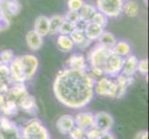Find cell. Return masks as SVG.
Returning a JSON list of instances; mask_svg holds the SVG:
<instances>
[{
	"mask_svg": "<svg viewBox=\"0 0 149 139\" xmlns=\"http://www.w3.org/2000/svg\"><path fill=\"white\" fill-rule=\"evenodd\" d=\"M95 80L87 71L64 69L56 75L53 92L61 104L70 109L86 107L95 96Z\"/></svg>",
	"mask_w": 149,
	"mask_h": 139,
	"instance_id": "1",
	"label": "cell"
},
{
	"mask_svg": "<svg viewBox=\"0 0 149 139\" xmlns=\"http://www.w3.org/2000/svg\"><path fill=\"white\" fill-rule=\"evenodd\" d=\"M22 139H50L48 130L36 118L30 120L20 130Z\"/></svg>",
	"mask_w": 149,
	"mask_h": 139,
	"instance_id": "2",
	"label": "cell"
},
{
	"mask_svg": "<svg viewBox=\"0 0 149 139\" xmlns=\"http://www.w3.org/2000/svg\"><path fill=\"white\" fill-rule=\"evenodd\" d=\"M118 92V86L115 80L107 76H102L95 81V93L99 96L116 98Z\"/></svg>",
	"mask_w": 149,
	"mask_h": 139,
	"instance_id": "3",
	"label": "cell"
},
{
	"mask_svg": "<svg viewBox=\"0 0 149 139\" xmlns=\"http://www.w3.org/2000/svg\"><path fill=\"white\" fill-rule=\"evenodd\" d=\"M123 0H96V9L107 17H118L122 12Z\"/></svg>",
	"mask_w": 149,
	"mask_h": 139,
	"instance_id": "4",
	"label": "cell"
},
{
	"mask_svg": "<svg viewBox=\"0 0 149 139\" xmlns=\"http://www.w3.org/2000/svg\"><path fill=\"white\" fill-rule=\"evenodd\" d=\"M124 58L111 52V54L107 57L104 67H103V73L107 77L116 78L120 73H121L123 65H124Z\"/></svg>",
	"mask_w": 149,
	"mask_h": 139,
	"instance_id": "5",
	"label": "cell"
},
{
	"mask_svg": "<svg viewBox=\"0 0 149 139\" xmlns=\"http://www.w3.org/2000/svg\"><path fill=\"white\" fill-rule=\"evenodd\" d=\"M111 49L105 48L100 45H95L89 52L88 58H87L91 68H100L103 70L107 57L111 54Z\"/></svg>",
	"mask_w": 149,
	"mask_h": 139,
	"instance_id": "6",
	"label": "cell"
},
{
	"mask_svg": "<svg viewBox=\"0 0 149 139\" xmlns=\"http://www.w3.org/2000/svg\"><path fill=\"white\" fill-rule=\"evenodd\" d=\"M20 129L8 117L2 116L0 120V139H20Z\"/></svg>",
	"mask_w": 149,
	"mask_h": 139,
	"instance_id": "7",
	"label": "cell"
},
{
	"mask_svg": "<svg viewBox=\"0 0 149 139\" xmlns=\"http://www.w3.org/2000/svg\"><path fill=\"white\" fill-rule=\"evenodd\" d=\"M20 63H22V69L24 71L25 79L29 81L35 75L39 67V60L35 56L27 54L19 57Z\"/></svg>",
	"mask_w": 149,
	"mask_h": 139,
	"instance_id": "8",
	"label": "cell"
},
{
	"mask_svg": "<svg viewBox=\"0 0 149 139\" xmlns=\"http://www.w3.org/2000/svg\"><path fill=\"white\" fill-rule=\"evenodd\" d=\"M95 116V124L94 127L99 130L101 133L110 132L113 125H114V119L112 115L106 111L96 112Z\"/></svg>",
	"mask_w": 149,
	"mask_h": 139,
	"instance_id": "9",
	"label": "cell"
},
{
	"mask_svg": "<svg viewBox=\"0 0 149 139\" xmlns=\"http://www.w3.org/2000/svg\"><path fill=\"white\" fill-rule=\"evenodd\" d=\"M75 125L81 128L84 131H87L94 127L95 124V116L94 113L90 111H81L77 113L74 117Z\"/></svg>",
	"mask_w": 149,
	"mask_h": 139,
	"instance_id": "10",
	"label": "cell"
},
{
	"mask_svg": "<svg viewBox=\"0 0 149 139\" xmlns=\"http://www.w3.org/2000/svg\"><path fill=\"white\" fill-rule=\"evenodd\" d=\"M19 109L28 113L30 115H36L38 107L36 104V99L32 95H26L17 101Z\"/></svg>",
	"mask_w": 149,
	"mask_h": 139,
	"instance_id": "11",
	"label": "cell"
},
{
	"mask_svg": "<svg viewBox=\"0 0 149 139\" xmlns=\"http://www.w3.org/2000/svg\"><path fill=\"white\" fill-rule=\"evenodd\" d=\"M56 129L63 135H69V133L76 126L74 117L70 114L61 115L56 122Z\"/></svg>",
	"mask_w": 149,
	"mask_h": 139,
	"instance_id": "12",
	"label": "cell"
},
{
	"mask_svg": "<svg viewBox=\"0 0 149 139\" xmlns=\"http://www.w3.org/2000/svg\"><path fill=\"white\" fill-rule=\"evenodd\" d=\"M115 82L118 86V92L116 98H121L125 96L128 87L131 86L134 83V77L133 76H126L122 73H120L116 77Z\"/></svg>",
	"mask_w": 149,
	"mask_h": 139,
	"instance_id": "13",
	"label": "cell"
},
{
	"mask_svg": "<svg viewBox=\"0 0 149 139\" xmlns=\"http://www.w3.org/2000/svg\"><path fill=\"white\" fill-rule=\"evenodd\" d=\"M29 94L27 87L24 83H12L9 85L8 92L7 93V96L8 99H13L18 101L22 96Z\"/></svg>",
	"mask_w": 149,
	"mask_h": 139,
	"instance_id": "14",
	"label": "cell"
},
{
	"mask_svg": "<svg viewBox=\"0 0 149 139\" xmlns=\"http://www.w3.org/2000/svg\"><path fill=\"white\" fill-rule=\"evenodd\" d=\"M138 61H139V59L134 55H129L126 57L121 73L126 76H133L137 71Z\"/></svg>",
	"mask_w": 149,
	"mask_h": 139,
	"instance_id": "15",
	"label": "cell"
},
{
	"mask_svg": "<svg viewBox=\"0 0 149 139\" xmlns=\"http://www.w3.org/2000/svg\"><path fill=\"white\" fill-rule=\"evenodd\" d=\"M33 31L40 36L45 37L49 34V18L47 16H39L34 22Z\"/></svg>",
	"mask_w": 149,
	"mask_h": 139,
	"instance_id": "16",
	"label": "cell"
},
{
	"mask_svg": "<svg viewBox=\"0 0 149 139\" xmlns=\"http://www.w3.org/2000/svg\"><path fill=\"white\" fill-rule=\"evenodd\" d=\"M68 65L70 69L78 71H87L86 59L81 54H73L68 59Z\"/></svg>",
	"mask_w": 149,
	"mask_h": 139,
	"instance_id": "17",
	"label": "cell"
},
{
	"mask_svg": "<svg viewBox=\"0 0 149 139\" xmlns=\"http://www.w3.org/2000/svg\"><path fill=\"white\" fill-rule=\"evenodd\" d=\"M26 43L28 47L33 51H37L43 46L44 40L43 37L40 36L34 31H30L26 35Z\"/></svg>",
	"mask_w": 149,
	"mask_h": 139,
	"instance_id": "18",
	"label": "cell"
},
{
	"mask_svg": "<svg viewBox=\"0 0 149 139\" xmlns=\"http://www.w3.org/2000/svg\"><path fill=\"white\" fill-rule=\"evenodd\" d=\"M1 6L5 8L4 10H1L7 16H16L22 8L18 0H1Z\"/></svg>",
	"mask_w": 149,
	"mask_h": 139,
	"instance_id": "19",
	"label": "cell"
},
{
	"mask_svg": "<svg viewBox=\"0 0 149 139\" xmlns=\"http://www.w3.org/2000/svg\"><path fill=\"white\" fill-rule=\"evenodd\" d=\"M84 31L85 37L90 39L91 41H94V40H97L100 37V35L104 32V28H102L98 26V25L90 22L88 23H86Z\"/></svg>",
	"mask_w": 149,
	"mask_h": 139,
	"instance_id": "20",
	"label": "cell"
},
{
	"mask_svg": "<svg viewBox=\"0 0 149 139\" xmlns=\"http://www.w3.org/2000/svg\"><path fill=\"white\" fill-rule=\"evenodd\" d=\"M97 12V9L95 7H94L93 5L90 4H84V6L81 7V8L79 10L80 14V20L84 22V23L90 22L92 19H93L94 15Z\"/></svg>",
	"mask_w": 149,
	"mask_h": 139,
	"instance_id": "21",
	"label": "cell"
},
{
	"mask_svg": "<svg viewBox=\"0 0 149 139\" xmlns=\"http://www.w3.org/2000/svg\"><path fill=\"white\" fill-rule=\"evenodd\" d=\"M112 53L118 55L120 57H122V58H126L129 55H131V51H132V47L131 45L127 42V41L124 40H120L119 42H117L115 44V45L113 46V48L111 49Z\"/></svg>",
	"mask_w": 149,
	"mask_h": 139,
	"instance_id": "22",
	"label": "cell"
},
{
	"mask_svg": "<svg viewBox=\"0 0 149 139\" xmlns=\"http://www.w3.org/2000/svg\"><path fill=\"white\" fill-rule=\"evenodd\" d=\"M19 110V109L18 103L13 99H8V98L2 107H0V112L2 113V116L8 118L16 115Z\"/></svg>",
	"mask_w": 149,
	"mask_h": 139,
	"instance_id": "23",
	"label": "cell"
},
{
	"mask_svg": "<svg viewBox=\"0 0 149 139\" xmlns=\"http://www.w3.org/2000/svg\"><path fill=\"white\" fill-rule=\"evenodd\" d=\"M56 46L61 52H70L72 50L74 44L69 35L59 34L56 39Z\"/></svg>",
	"mask_w": 149,
	"mask_h": 139,
	"instance_id": "24",
	"label": "cell"
},
{
	"mask_svg": "<svg viewBox=\"0 0 149 139\" xmlns=\"http://www.w3.org/2000/svg\"><path fill=\"white\" fill-rule=\"evenodd\" d=\"M97 40L99 42L98 45L107 49H112L113 46L117 43V39L114 36V34L109 32H103V34Z\"/></svg>",
	"mask_w": 149,
	"mask_h": 139,
	"instance_id": "25",
	"label": "cell"
},
{
	"mask_svg": "<svg viewBox=\"0 0 149 139\" xmlns=\"http://www.w3.org/2000/svg\"><path fill=\"white\" fill-rule=\"evenodd\" d=\"M64 17L61 15H55L49 19V34H56L59 33V29L64 22Z\"/></svg>",
	"mask_w": 149,
	"mask_h": 139,
	"instance_id": "26",
	"label": "cell"
},
{
	"mask_svg": "<svg viewBox=\"0 0 149 139\" xmlns=\"http://www.w3.org/2000/svg\"><path fill=\"white\" fill-rule=\"evenodd\" d=\"M122 11H124L128 17H135L139 12V6L134 1H129L123 4Z\"/></svg>",
	"mask_w": 149,
	"mask_h": 139,
	"instance_id": "27",
	"label": "cell"
},
{
	"mask_svg": "<svg viewBox=\"0 0 149 139\" xmlns=\"http://www.w3.org/2000/svg\"><path fill=\"white\" fill-rule=\"evenodd\" d=\"M5 84L11 85L12 82L9 77L8 65H5L0 62V85Z\"/></svg>",
	"mask_w": 149,
	"mask_h": 139,
	"instance_id": "28",
	"label": "cell"
},
{
	"mask_svg": "<svg viewBox=\"0 0 149 139\" xmlns=\"http://www.w3.org/2000/svg\"><path fill=\"white\" fill-rule=\"evenodd\" d=\"M14 53L12 50L6 49L0 52V62L5 65H9L14 59Z\"/></svg>",
	"mask_w": 149,
	"mask_h": 139,
	"instance_id": "29",
	"label": "cell"
},
{
	"mask_svg": "<svg viewBox=\"0 0 149 139\" xmlns=\"http://www.w3.org/2000/svg\"><path fill=\"white\" fill-rule=\"evenodd\" d=\"M69 36L70 39L72 40V42L74 45H78L80 44L81 41L85 38V34H84V31L81 29H75L72 33H71Z\"/></svg>",
	"mask_w": 149,
	"mask_h": 139,
	"instance_id": "30",
	"label": "cell"
},
{
	"mask_svg": "<svg viewBox=\"0 0 149 139\" xmlns=\"http://www.w3.org/2000/svg\"><path fill=\"white\" fill-rule=\"evenodd\" d=\"M91 22H93L96 25H98V26L104 28L107 24V17L105 16L104 14L100 13V12H96L94 15V17H93V19H92Z\"/></svg>",
	"mask_w": 149,
	"mask_h": 139,
	"instance_id": "31",
	"label": "cell"
},
{
	"mask_svg": "<svg viewBox=\"0 0 149 139\" xmlns=\"http://www.w3.org/2000/svg\"><path fill=\"white\" fill-rule=\"evenodd\" d=\"M75 29H76V25L75 24L64 20L62 25H61L60 29H59V34H64V35H70Z\"/></svg>",
	"mask_w": 149,
	"mask_h": 139,
	"instance_id": "32",
	"label": "cell"
},
{
	"mask_svg": "<svg viewBox=\"0 0 149 139\" xmlns=\"http://www.w3.org/2000/svg\"><path fill=\"white\" fill-rule=\"evenodd\" d=\"M64 20H66V22H71V23L76 25L80 22L79 11H71V10H69V12L66 13V15L64 16Z\"/></svg>",
	"mask_w": 149,
	"mask_h": 139,
	"instance_id": "33",
	"label": "cell"
},
{
	"mask_svg": "<svg viewBox=\"0 0 149 139\" xmlns=\"http://www.w3.org/2000/svg\"><path fill=\"white\" fill-rule=\"evenodd\" d=\"M85 131H84L81 128L75 126L72 130L69 133V136L70 139H81L84 137Z\"/></svg>",
	"mask_w": 149,
	"mask_h": 139,
	"instance_id": "34",
	"label": "cell"
},
{
	"mask_svg": "<svg viewBox=\"0 0 149 139\" xmlns=\"http://www.w3.org/2000/svg\"><path fill=\"white\" fill-rule=\"evenodd\" d=\"M84 4L83 0H68V8L71 11H79Z\"/></svg>",
	"mask_w": 149,
	"mask_h": 139,
	"instance_id": "35",
	"label": "cell"
},
{
	"mask_svg": "<svg viewBox=\"0 0 149 139\" xmlns=\"http://www.w3.org/2000/svg\"><path fill=\"white\" fill-rule=\"evenodd\" d=\"M101 135H102V133L99 130H97L96 128L93 127V128H91V129L85 131L84 137L86 139H100Z\"/></svg>",
	"mask_w": 149,
	"mask_h": 139,
	"instance_id": "36",
	"label": "cell"
},
{
	"mask_svg": "<svg viewBox=\"0 0 149 139\" xmlns=\"http://www.w3.org/2000/svg\"><path fill=\"white\" fill-rule=\"evenodd\" d=\"M137 71H139L142 74L146 75L148 73V60L146 59H143L138 61L137 65Z\"/></svg>",
	"mask_w": 149,
	"mask_h": 139,
	"instance_id": "37",
	"label": "cell"
},
{
	"mask_svg": "<svg viewBox=\"0 0 149 139\" xmlns=\"http://www.w3.org/2000/svg\"><path fill=\"white\" fill-rule=\"evenodd\" d=\"M9 26V20L2 10H0V31L6 30Z\"/></svg>",
	"mask_w": 149,
	"mask_h": 139,
	"instance_id": "38",
	"label": "cell"
},
{
	"mask_svg": "<svg viewBox=\"0 0 149 139\" xmlns=\"http://www.w3.org/2000/svg\"><path fill=\"white\" fill-rule=\"evenodd\" d=\"M133 139H148V132L146 130L137 132Z\"/></svg>",
	"mask_w": 149,
	"mask_h": 139,
	"instance_id": "39",
	"label": "cell"
},
{
	"mask_svg": "<svg viewBox=\"0 0 149 139\" xmlns=\"http://www.w3.org/2000/svg\"><path fill=\"white\" fill-rule=\"evenodd\" d=\"M91 43H92V41H91L90 39H88V38H86V37H85L80 44H78L77 45H78V47H80V48H81V49H85V48H87V47H88V46L91 45Z\"/></svg>",
	"mask_w": 149,
	"mask_h": 139,
	"instance_id": "40",
	"label": "cell"
},
{
	"mask_svg": "<svg viewBox=\"0 0 149 139\" xmlns=\"http://www.w3.org/2000/svg\"><path fill=\"white\" fill-rule=\"evenodd\" d=\"M91 73H92V76H95V77H102L104 75V73H103V70L100 68H91Z\"/></svg>",
	"mask_w": 149,
	"mask_h": 139,
	"instance_id": "41",
	"label": "cell"
},
{
	"mask_svg": "<svg viewBox=\"0 0 149 139\" xmlns=\"http://www.w3.org/2000/svg\"><path fill=\"white\" fill-rule=\"evenodd\" d=\"M100 139H116V137L112 133L107 132V133H102Z\"/></svg>",
	"mask_w": 149,
	"mask_h": 139,
	"instance_id": "42",
	"label": "cell"
},
{
	"mask_svg": "<svg viewBox=\"0 0 149 139\" xmlns=\"http://www.w3.org/2000/svg\"><path fill=\"white\" fill-rule=\"evenodd\" d=\"M8 100V96L6 94H0V107H2Z\"/></svg>",
	"mask_w": 149,
	"mask_h": 139,
	"instance_id": "43",
	"label": "cell"
},
{
	"mask_svg": "<svg viewBox=\"0 0 149 139\" xmlns=\"http://www.w3.org/2000/svg\"><path fill=\"white\" fill-rule=\"evenodd\" d=\"M145 3H146V5H147V0H145Z\"/></svg>",
	"mask_w": 149,
	"mask_h": 139,
	"instance_id": "44",
	"label": "cell"
},
{
	"mask_svg": "<svg viewBox=\"0 0 149 139\" xmlns=\"http://www.w3.org/2000/svg\"><path fill=\"white\" fill-rule=\"evenodd\" d=\"M1 118H2V115H1V114H0V120H1Z\"/></svg>",
	"mask_w": 149,
	"mask_h": 139,
	"instance_id": "45",
	"label": "cell"
},
{
	"mask_svg": "<svg viewBox=\"0 0 149 139\" xmlns=\"http://www.w3.org/2000/svg\"><path fill=\"white\" fill-rule=\"evenodd\" d=\"M81 139H86V138H85V137H84V138H81Z\"/></svg>",
	"mask_w": 149,
	"mask_h": 139,
	"instance_id": "46",
	"label": "cell"
},
{
	"mask_svg": "<svg viewBox=\"0 0 149 139\" xmlns=\"http://www.w3.org/2000/svg\"><path fill=\"white\" fill-rule=\"evenodd\" d=\"M20 139H22V138H20Z\"/></svg>",
	"mask_w": 149,
	"mask_h": 139,
	"instance_id": "47",
	"label": "cell"
}]
</instances>
